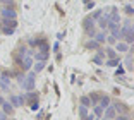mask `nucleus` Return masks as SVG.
Segmentation results:
<instances>
[{
  "instance_id": "nucleus-31",
  "label": "nucleus",
  "mask_w": 134,
  "mask_h": 120,
  "mask_svg": "<svg viewBox=\"0 0 134 120\" xmlns=\"http://www.w3.org/2000/svg\"><path fill=\"white\" fill-rule=\"evenodd\" d=\"M38 108H40L38 101H35V103H31V110H35V112H36V110H38Z\"/></svg>"
},
{
  "instance_id": "nucleus-10",
  "label": "nucleus",
  "mask_w": 134,
  "mask_h": 120,
  "mask_svg": "<svg viewBox=\"0 0 134 120\" xmlns=\"http://www.w3.org/2000/svg\"><path fill=\"white\" fill-rule=\"evenodd\" d=\"M110 105L115 108L117 115H120V113H127V108L124 106V103H119V101H115V103H110Z\"/></svg>"
},
{
  "instance_id": "nucleus-9",
  "label": "nucleus",
  "mask_w": 134,
  "mask_h": 120,
  "mask_svg": "<svg viewBox=\"0 0 134 120\" xmlns=\"http://www.w3.org/2000/svg\"><path fill=\"white\" fill-rule=\"evenodd\" d=\"M93 62H95V64H98V65H102V64L105 62V52L98 48V53H96L95 57H93Z\"/></svg>"
},
{
  "instance_id": "nucleus-32",
  "label": "nucleus",
  "mask_w": 134,
  "mask_h": 120,
  "mask_svg": "<svg viewBox=\"0 0 134 120\" xmlns=\"http://www.w3.org/2000/svg\"><path fill=\"white\" fill-rule=\"evenodd\" d=\"M107 41H108V43H115V41H117V39H115L114 36H107Z\"/></svg>"
},
{
  "instance_id": "nucleus-12",
  "label": "nucleus",
  "mask_w": 134,
  "mask_h": 120,
  "mask_svg": "<svg viewBox=\"0 0 134 120\" xmlns=\"http://www.w3.org/2000/svg\"><path fill=\"white\" fill-rule=\"evenodd\" d=\"M110 96H107V94H102L100 96V101H98V106H102V108H107L108 105H110Z\"/></svg>"
},
{
  "instance_id": "nucleus-26",
  "label": "nucleus",
  "mask_w": 134,
  "mask_h": 120,
  "mask_svg": "<svg viewBox=\"0 0 134 120\" xmlns=\"http://www.w3.org/2000/svg\"><path fill=\"white\" fill-rule=\"evenodd\" d=\"M124 72H126V69H124L122 64H120V65L117 67V72H115V76H117V77H119V76H124Z\"/></svg>"
},
{
  "instance_id": "nucleus-6",
  "label": "nucleus",
  "mask_w": 134,
  "mask_h": 120,
  "mask_svg": "<svg viewBox=\"0 0 134 120\" xmlns=\"http://www.w3.org/2000/svg\"><path fill=\"white\" fill-rule=\"evenodd\" d=\"M9 101H10V105L14 106V108H17V106H24V98H23V94H21V96L12 94V96L9 98Z\"/></svg>"
},
{
  "instance_id": "nucleus-4",
  "label": "nucleus",
  "mask_w": 134,
  "mask_h": 120,
  "mask_svg": "<svg viewBox=\"0 0 134 120\" xmlns=\"http://www.w3.org/2000/svg\"><path fill=\"white\" fill-rule=\"evenodd\" d=\"M2 17H4V19H16V17H17V12L14 10V9H10V7H7V5H5V7L2 9Z\"/></svg>"
},
{
  "instance_id": "nucleus-14",
  "label": "nucleus",
  "mask_w": 134,
  "mask_h": 120,
  "mask_svg": "<svg viewBox=\"0 0 134 120\" xmlns=\"http://www.w3.org/2000/svg\"><path fill=\"white\" fill-rule=\"evenodd\" d=\"M0 24H2L4 27H14V29H16V26H17L16 19H2V21H0Z\"/></svg>"
},
{
  "instance_id": "nucleus-21",
  "label": "nucleus",
  "mask_w": 134,
  "mask_h": 120,
  "mask_svg": "<svg viewBox=\"0 0 134 120\" xmlns=\"http://www.w3.org/2000/svg\"><path fill=\"white\" fill-rule=\"evenodd\" d=\"M79 103L83 105V106H86V108H90V106H91V101H90V98H88V96H81Z\"/></svg>"
},
{
  "instance_id": "nucleus-8",
  "label": "nucleus",
  "mask_w": 134,
  "mask_h": 120,
  "mask_svg": "<svg viewBox=\"0 0 134 120\" xmlns=\"http://www.w3.org/2000/svg\"><path fill=\"white\" fill-rule=\"evenodd\" d=\"M45 67H47V62H45V60H36V64H33L31 69H33V72H35V74H38V72H41Z\"/></svg>"
},
{
  "instance_id": "nucleus-13",
  "label": "nucleus",
  "mask_w": 134,
  "mask_h": 120,
  "mask_svg": "<svg viewBox=\"0 0 134 120\" xmlns=\"http://www.w3.org/2000/svg\"><path fill=\"white\" fill-rule=\"evenodd\" d=\"M0 105H2V108H4V113H7V115H12V112H14V106L10 105V101H5V100H4Z\"/></svg>"
},
{
  "instance_id": "nucleus-3",
  "label": "nucleus",
  "mask_w": 134,
  "mask_h": 120,
  "mask_svg": "<svg viewBox=\"0 0 134 120\" xmlns=\"http://www.w3.org/2000/svg\"><path fill=\"white\" fill-rule=\"evenodd\" d=\"M24 98V105H31L35 103V101H38V94L35 93V91H26V93L23 94Z\"/></svg>"
},
{
  "instance_id": "nucleus-19",
  "label": "nucleus",
  "mask_w": 134,
  "mask_h": 120,
  "mask_svg": "<svg viewBox=\"0 0 134 120\" xmlns=\"http://www.w3.org/2000/svg\"><path fill=\"white\" fill-rule=\"evenodd\" d=\"M93 39H95V41H98L100 45H103V43H105V39H107V36H105V33H96V35L93 36Z\"/></svg>"
},
{
  "instance_id": "nucleus-2",
  "label": "nucleus",
  "mask_w": 134,
  "mask_h": 120,
  "mask_svg": "<svg viewBox=\"0 0 134 120\" xmlns=\"http://www.w3.org/2000/svg\"><path fill=\"white\" fill-rule=\"evenodd\" d=\"M83 27H84V31H86L88 35L91 36V38L96 35V31H95V19L86 17V19H84V22H83Z\"/></svg>"
},
{
  "instance_id": "nucleus-28",
  "label": "nucleus",
  "mask_w": 134,
  "mask_h": 120,
  "mask_svg": "<svg viewBox=\"0 0 134 120\" xmlns=\"http://www.w3.org/2000/svg\"><path fill=\"white\" fill-rule=\"evenodd\" d=\"M2 31H4V35H12L14 33V27H4Z\"/></svg>"
},
{
  "instance_id": "nucleus-20",
  "label": "nucleus",
  "mask_w": 134,
  "mask_h": 120,
  "mask_svg": "<svg viewBox=\"0 0 134 120\" xmlns=\"http://www.w3.org/2000/svg\"><path fill=\"white\" fill-rule=\"evenodd\" d=\"M102 47L98 41H95V39H91V41H88L86 43V48H90V50H98V48Z\"/></svg>"
},
{
  "instance_id": "nucleus-35",
  "label": "nucleus",
  "mask_w": 134,
  "mask_h": 120,
  "mask_svg": "<svg viewBox=\"0 0 134 120\" xmlns=\"http://www.w3.org/2000/svg\"><path fill=\"white\" fill-rule=\"evenodd\" d=\"M0 72H2V69H0Z\"/></svg>"
},
{
  "instance_id": "nucleus-30",
  "label": "nucleus",
  "mask_w": 134,
  "mask_h": 120,
  "mask_svg": "<svg viewBox=\"0 0 134 120\" xmlns=\"http://www.w3.org/2000/svg\"><path fill=\"white\" fill-rule=\"evenodd\" d=\"M132 12H134L132 5H126V14H129V16H131V14H132Z\"/></svg>"
},
{
  "instance_id": "nucleus-1",
  "label": "nucleus",
  "mask_w": 134,
  "mask_h": 120,
  "mask_svg": "<svg viewBox=\"0 0 134 120\" xmlns=\"http://www.w3.org/2000/svg\"><path fill=\"white\" fill-rule=\"evenodd\" d=\"M35 82H36V74L31 70L29 74H24V77L19 81V84L24 91H33L35 89Z\"/></svg>"
},
{
  "instance_id": "nucleus-24",
  "label": "nucleus",
  "mask_w": 134,
  "mask_h": 120,
  "mask_svg": "<svg viewBox=\"0 0 134 120\" xmlns=\"http://www.w3.org/2000/svg\"><path fill=\"white\" fill-rule=\"evenodd\" d=\"M126 67H127V70H131L132 69V55H127V58H126Z\"/></svg>"
},
{
  "instance_id": "nucleus-7",
  "label": "nucleus",
  "mask_w": 134,
  "mask_h": 120,
  "mask_svg": "<svg viewBox=\"0 0 134 120\" xmlns=\"http://www.w3.org/2000/svg\"><path fill=\"white\" fill-rule=\"evenodd\" d=\"M114 50L119 52V53H124V52H129L131 47L127 45L126 41H115V48H114Z\"/></svg>"
},
{
  "instance_id": "nucleus-17",
  "label": "nucleus",
  "mask_w": 134,
  "mask_h": 120,
  "mask_svg": "<svg viewBox=\"0 0 134 120\" xmlns=\"http://www.w3.org/2000/svg\"><path fill=\"white\" fill-rule=\"evenodd\" d=\"M100 96H102V94L100 93H91L90 96V101H91V106H95V105H98V101H100Z\"/></svg>"
},
{
  "instance_id": "nucleus-15",
  "label": "nucleus",
  "mask_w": 134,
  "mask_h": 120,
  "mask_svg": "<svg viewBox=\"0 0 134 120\" xmlns=\"http://www.w3.org/2000/svg\"><path fill=\"white\" fill-rule=\"evenodd\" d=\"M48 57H50V52H36L33 58H36V60H45V62H47Z\"/></svg>"
},
{
  "instance_id": "nucleus-27",
  "label": "nucleus",
  "mask_w": 134,
  "mask_h": 120,
  "mask_svg": "<svg viewBox=\"0 0 134 120\" xmlns=\"http://www.w3.org/2000/svg\"><path fill=\"white\" fill-rule=\"evenodd\" d=\"M102 14H103V10H100V9H98V10H95V12H93V14H91V19H98V17L100 16H102Z\"/></svg>"
},
{
  "instance_id": "nucleus-33",
  "label": "nucleus",
  "mask_w": 134,
  "mask_h": 120,
  "mask_svg": "<svg viewBox=\"0 0 134 120\" xmlns=\"http://www.w3.org/2000/svg\"><path fill=\"white\" fill-rule=\"evenodd\" d=\"M14 0H0V4H4V5H9V4H12Z\"/></svg>"
},
{
  "instance_id": "nucleus-5",
  "label": "nucleus",
  "mask_w": 134,
  "mask_h": 120,
  "mask_svg": "<svg viewBox=\"0 0 134 120\" xmlns=\"http://www.w3.org/2000/svg\"><path fill=\"white\" fill-rule=\"evenodd\" d=\"M115 117H117V112H115V108H114V106H112V105H108L107 108H103V118L114 120Z\"/></svg>"
},
{
  "instance_id": "nucleus-29",
  "label": "nucleus",
  "mask_w": 134,
  "mask_h": 120,
  "mask_svg": "<svg viewBox=\"0 0 134 120\" xmlns=\"http://www.w3.org/2000/svg\"><path fill=\"white\" fill-rule=\"evenodd\" d=\"M0 89H2L4 93H9V84H4V82H0Z\"/></svg>"
},
{
  "instance_id": "nucleus-18",
  "label": "nucleus",
  "mask_w": 134,
  "mask_h": 120,
  "mask_svg": "<svg viewBox=\"0 0 134 120\" xmlns=\"http://www.w3.org/2000/svg\"><path fill=\"white\" fill-rule=\"evenodd\" d=\"M103 52H105V53H107V58H115V57H119V53H117V52H115V50H114V48H112V47L105 48V50H103Z\"/></svg>"
},
{
  "instance_id": "nucleus-16",
  "label": "nucleus",
  "mask_w": 134,
  "mask_h": 120,
  "mask_svg": "<svg viewBox=\"0 0 134 120\" xmlns=\"http://www.w3.org/2000/svg\"><path fill=\"white\" fill-rule=\"evenodd\" d=\"M103 64H107L108 67H119L122 62H120V58H119V57H115V58H107V62H103Z\"/></svg>"
},
{
  "instance_id": "nucleus-11",
  "label": "nucleus",
  "mask_w": 134,
  "mask_h": 120,
  "mask_svg": "<svg viewBox=\"0 0 134 120\" xmlns=\"http://www.w3.org/2000/svg\"><path fill=\"white\" fill-rule=\"evenodd\" d=\"M0 82L10 86V72H9V70H2V72H0Z\"/></svg>"
},
{
  "instance_id": "nucleus-22",
  "label": "nucleus",
  "mask_w": 134,
  "mask_h": 120,
  "mask_svg": "<svg viewBox=\"0 0 134 120\" xmlns=\"http://www.w3.org/2000/svg\"><path fill=\"white\" fill-rule=\"evenodd\" d=\"M93 115L98 117V118H102V117H103V108L98 106V105H95V112H93Z\"/></svg>"
},
{
  "instance_id": "nucleus-34",
  "label": "nucleus",
  "mask_w": 134,
  "mask_h": 120,
  "mask_svg": "<svg viewBox=\"0 0 134 120\" xmlns=\"http://www.w3.org/2000/svg\"><path fill=\"white\" fill-rule=\"evenodd\" d=\"M53 52H55V53L59 52V43H55V45H53Z\"/></svg>"
},
{
  "instance_id": "nucleus-23",
  "label": "nucleus",
  "mask_w": 134,
  "mask_h": 120,
  "mask_svg": "<svg viewBox=\"0 0 134 120\" xmlns=\"http://www.w3.org/2000/svg\"><path fill=\"white\" fill-rule=\"evenodd\" d=\"M77 113H79V117H81V118H84V117L88 115V108H86V106H83V105H81V106H79V108H77Z\"/></svg>"
},
{
  "instance_id": "nucleus-25",
  "label": "nucleus",
  "mask_w": 134,
  "mask_h": 120,
  "mask_svg": "<svg viewBox=\"0 0 134 120\" xmlns=\"http://www.w3.org/2000/svg\"><path fill=\"white\" fill-rule=\"evenodd\" d=\"M114 120H131V117L127 115V113H120V115H117Z\"/></svg>"
}]
</instances>
